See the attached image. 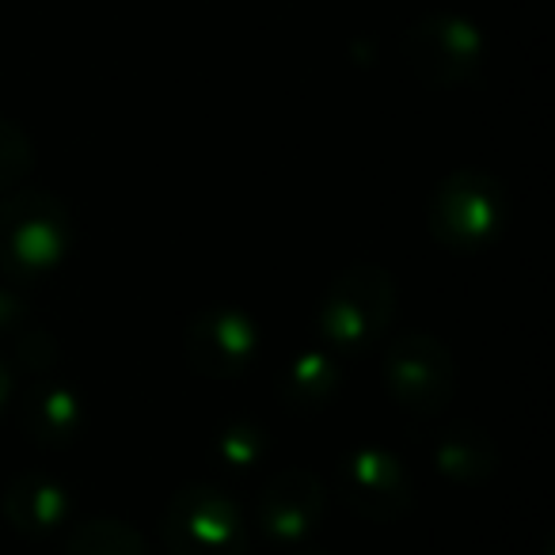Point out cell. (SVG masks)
<instances>
[{"label":"cell","mask_w":555,"mask_h":555,"mask_svg":"<svg viewBox=\"0 0 555 555\" xmlns=\"http://www.w3.org/2000/svg\"><path fill=\"white\" fill-rule=\"evenodd\" d=\"M73 247V214L42 186H16L0 202V278L39 282Z\"/></svg>","instance_id":"obj_1"},{"label":"cell","mask_w":555,"mask_h":555,"mask_svg":"<svg viewBox=\"0 0 555 555\" xmlns=\"http://www.w3.org/2000/svg\"><path fill=\"white\" fill-rule=\"evenodd\" d=\"M396 317V278L385 267L354 262L339 270L317 309V332L343 354H362L385 339Z\"/></svg>","instance_id":"obj_2"},{"label":"cell","mask_w":555,"mask_h":555,"mask_svg":"<svg viewBox=\"0 0 555 555\" xmlns=\"http://www.w3.org/2000/svg\"><path fill=\"white\" fill-rule=\"evenodd\" d=\"M502 224H506V191L487 171L461 168L434 186L430 236L449 251H483L499 240Z\"/></svg>","instance_id":"obj_3"},{"label":"cell","mask_w":555,"mask_h":555,"mask_svg":"<svg viewBox=\"0 0 555 555\" xmlns=\"http://www.w3.org/2000/svg\"><path fill=\"white\" fill-rule=\"evenodd\" d=\"M160 540L168 555H247V521L214 483H186L168 499Z\"/></svg>","instance_id":"obj_4"},{"label":"cell","mask_w":555,"mask_h":555,"mask_svg":"<svg viewBox=\"0 0 555 555\" xmlns=\"http://www.w3.org/2000/svg\"><path fill=\"white\" fill-rule=\"evenodd\" d=\"M403 62L426 88H461L483 69V35L456 12H430L403 31Z\"/></svg>","instance_id":"obj_5"},{"label":"cell","mask_w":555,"mask_h":555,"mask_svg":"<svg viewBox=\"0 0 555 555\" xmlns=\"http://www.w3.org/2000/svg\"><path fill=\"white\" fill-rule=\"evenodd\" d=\"M385 388L403 411L411 415H441L453 400L456 365L441 339L423 332H411L403 339H392L380 362Z\"/></svg>","instance_id":"obj_6"},{"label":"cell","mask_w":555,"mask_h":555,"mask_svg":"<svg viewBox=\"0 0 555 555\" xmlns=\"http://www.w3.org/2000/svg\"><path fill=\"white\" fill-rule=\"evenodd\" d=\"M259 354V327L236 305H209L186 324V362L198 377L240 380Z\"/></svg>","instance_id":"obj_7"},{"label":"cell","mask_w":555,"mask_h":555,"mask_svg":"<svg viewBox=\"0 0 555 555\" xmlns=\"http://www.w3.org/2000/svg\"><path fill=\"white\" fill-rule=\"evenodd\" d=\"M327 514L324 479L309 468H282L255 499V529L270 544L297 547L320 529Z\"/></svg>","instance_id":"obj_8"},{"label":"cell","mask_w":555,"mask_h":555,"mask_svg":"<svg viewBox=\"0 0 555 555\" xmlns=\"http://www.w3.org/2000/svg\"><path fill=\"white\" fill-rule=\"evenodd\" d=\"M343 502L362 521H396L411 509V476L400 456L380 446H362L339 464Z\"/></svg>","instance_id":"obj_9"},{"label":"cell","mask_w":555,"mask_h":555,"mask_svg":"<svg viewBox=\"0 0 555 555\" xmlns=\"http://www.w3.org/2000/svg\"><path fill=\"white\" fill-rule=\"evenodd\" d=\"M0 509L9 517V525L20 537H50L62 529L73 514V494L62 479L47 476V472H20L9 487Z\"/></svg>","instance_id":"obj_10"},{"label":"cell","mask_w":555,"mask_h":555,"mask_svg":"<svg viewBox=\"0 0 555 555\" xmlns=\"http://www.w3.org/2000/svg\"><path fill=\"white\" fill-rule=\"evenodd\" d=\"M20 426L31 441L47 449H65L77 441L80 426H85V408L80 396L69 385L57 380H42L20 403Z\"/></svg>","instance_id":"obj_11"},{"label":"cell","mask_w":555,"mask_h":555,"mask_svg":"<svg viewBox=\"0 0 555 555\" xmlns=\"http://www.w3.org/2000/svg\"><path fill=\"white\" fill-rule=\"evenodd\" d=\"M343 385L339 362L320 350H305L294 362L286 365L282 380H278V392H282V403L297 415H312V411H324L327 403L335 400Z\"/></svg>","instance_id":"obj_12"},{"label":"cell","mask_w":555,"mask_h":555,"mask_svg":"<svg viewBox=\"0 0 555 555\" xmlns=\"http://www.w3.org/2000/svg\"><path fill=\"white\" fill-rule=\"evenodd\" d=\"M434 461H438L441 476H446L449 483L476 487L494 476V468H499V449H494V441L487 438L479 426H453V430L441 434L438 446H434Z\"/></svg>","instance_id":"obj_13"},{"label":"cell","mask_w":555,"mask_h":555,"mask_svg":"<svg viewBox=\"0 0 555 555\" xmlns=\"http://www.w3.org/2000/svg\"><path fill=\"white\" fill-rule=\"evenodd\" d=\"M65 555H149V544L133 525L118 517H88L69 529Z\"/></svg>","instance_id":"obj_14"},{"label":"cell","mask_w":555,"mask_h":555,"mask_svg":"<svg viewBox=\"0 0 555 555\" xmlns=\"http://www.w3.org/2000/svg\"><path fill=\"white\" fill-rule=\"evenodd\" d=\"M35 168V145L20 126L0 122V194H12Z\"/></svg>","instance_id":"obj_15"},{"label":"cell","mask_w":555,"mask_h":555,"mask_svg":"<svg viewBox=\"0 0 555 555\" xmlns=\"http://www.w3.org/2000/svg\"><path fill=\"white\" fill-rule=\"evenodd\" d=\"M217 453H221L232 468H251V464H259V456L267 453V434H262L259 423L236 418V423H229L217 434Z\"/></svg>","instance_id":"obj_16"},{"label":"cell","mask_w":555,"mask_h":555,"mask_svg":"<svg viewBox=\"0 0 555 555\" xmlns=\"http://www.w3.org/2000/svg\"><path fill=\"white\" fill-rule=\"evenodd\" d=\"M16 362L24 370H50L57 362V343L50 339L47 332H27V335H16Z\"/></svg>","instance_id":"obj_17"},{"label":"cell","mask_w":555,"mask_h":555,"mask_svg":"<svg viewBox=\"0 0 555 555\" xmlns=\"http://www.w3.org/2000/svg\"><path fill=\"white\" fill-rule=\"evenodd\" d=\"M27 320V301L12 289V282H0V335H20Z\"/></svg>","instance_id":"obj_18"},{"label":"cell","mask_w":555,"mask_h":555,"mask_svg":"<svg viewBox=\"0 0 555 555\" xmlns=\"http://www.w3.org/2000/svg\"><path fill=\"white\" fill-rule=\"evenodd\" d=\"M9 400H12V370H9V362L0 358V415H4Z\"/></svg>","instance_id":"obj_19"},{"label":"cell","mask_w":555,"mask_h":555,"mask_svg":"<svg viewBox=\"0 0 555 555\" xmlns=\"http://www.w3.org/2000/svg\"><path fill=\"white\" fill-rule=\"evenodd\" d=\"M297 555H327V552H297Z\"/></svg>","instance_id":"obj_20"}]
</instances>
